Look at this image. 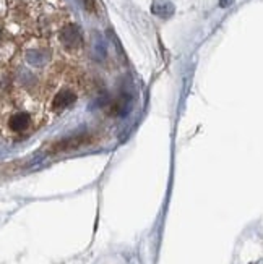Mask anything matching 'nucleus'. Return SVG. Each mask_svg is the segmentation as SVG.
Masks as SVG:
<instances>
[{
    "label": "nucleus",
    "instance_id": "obj_1",
    "mask_svg": "<svg viewBox=\"0 0 263 264\" xmlns=\"http://www.w3.org/2000/svg\"><path fill=\"white\" fill-rule=\"evenodd\" d=\"M60 41L63 43V45L65 47H70V49H73V47H77V45L81 44V34L78 31V28L77 26H67L65 29L62 31L60 34Z\"/></svg>",
    "mask_w": 263,
    "mask_h": 264
},
{
    "label": "nucleus",
    "instance_id": "obj_2",
    "mask_svg": "<svg viewBox=\"0 0 263 264\" xmlns=\"http://www.w3.org/2000/svg\"><path fill=\"white\" fill-rule=\"evenodd\" d=\"M75 102V94L72 91L68 89H62L58 94L54 97V102H52V107H54V110H63L70 107Z\"/></svg>",
    "mask_w": 263,
    "mask_h": 264
},
{
    "label": "nucleus",
    "instance_id": "obj_3",
    "mask_svg": "<svg viewBox=\"0 0 263 264\" xmlns=\"http://www.w3.org/2000/svg\"><path fill=\"white\" fill-rule=\"evenodd\" d=\"M8 123L13 132H25L29 127V123H31V117H29V114H26V112H18V114L11 115Z\"/></svg>",
    "mask_w": 263,
    "mask_h": 264
},
{
    "label": "nucleus",
    "instance_id": "obj_4",
    "mask_svg": "<svg viewBox=\"0 0 263 264\" xmlns=\"http://www.w3.org/2000/svg\"><path fill=\"white\" fill-rule=\"evenodd\" d=\"M166 8H167V10H174L171 3H167V2H159V3H156L155 7H153V11H155L156 15H161V16L171 15V13H167Z\"/></svg>",
    "mask_w": 263,
    "mask_h": 264
},
{
    "label": "nucleus",
    "instance_id": "obj_5",
    "mask_svg": "<svg viewBox=\"0 0 263 264\" xmlns=\"http://www.w3.org/2000/svg\"><path fill=\"white\" fill-rule=\"evenodd\" d=\"M83 5H85V8H86L88 11H95V10H96L95 0H83Z\"/></svg>",
    "mask_w": 263,
    "mask_h": 264
},
{
    "label": "nucleus",
    "instance_id": "obj_6",
    "mask_svg": "<svg viewBox=\"0 0 263 264\" xmlns=\"http://www.w3.org/2000/svg\"><path fill=\"white\" fill-rule=\"evenodd\" d=\"M232 2H234V0H219V7L226 8V7H229Z\"/></svg>",
    "mask_w": 263,
    "mask_h": 264
}]
</instances>
